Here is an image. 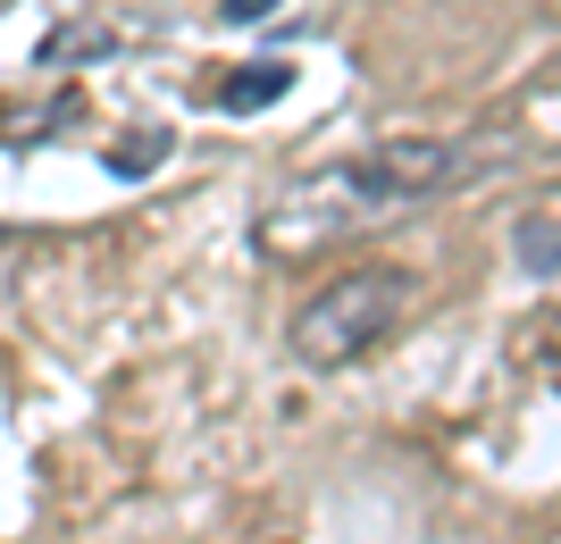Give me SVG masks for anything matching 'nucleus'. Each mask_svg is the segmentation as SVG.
Returning <instances> with one entry per match:
<instances>
[{
	"label": "nucleus",
	"mask_w": 561,
	"mask_h": 544,
	"mask_svg": "<svg viewBox=\"0 0 561 544\" xmlns=\"http://www.w3.org/2000/svg\"><path fill=\"white\" fill-rule=\"evenodd\" d=\"M268 9H277V0H218V18H227V25H260Z\"/></svg>",
	"instance_id": "obj_8"
},
{
	"label": "nucleus",
	"mask_w": 561,
	"mask_h": 544,
	"mask_svg": "<svg viewBox=\"0 0 561 544\" xmlns=\"http://www.w3.org/2000/svg\"><path fill=\"white\" fill-rule=\"evenodd\" d=\"M168 142H176V135H126V151H110V167H117V176H151V167L168 160Z\"/></svg>",
	"instance_id": "obj_7"
},
{
	"label": "nucleus",
	"mask_w": 561,
	"mask_h": 544,
	"mask_svg": "<svg viewBox=\"0 0 561 544\" xmlns=\"http://www.w3.org/2000/svg\"><path fill=\"white\" fill-rule=\"evenodd\" d=\"M285 93H294V68H285V59H252V68H234L227 84H218V109H227V118H252V109H277Z\"/></svg>",
	"instance_id": "obj_4"
},
{
	"label": "nucleus",
	"mask_w": 561,
	"mask_h": 544,
	"mask_svg": "<svg viewBox=\"0 0 561 544\" xmlns=\"http://www.w3.org/2000/svg\"><path fill=\"white\" fill-rule=\"evenodd\" d=\"M117 50V25H101V18H76V25H59L43 50H34V68L43 76H59V68H76V59H110Z\"/></svg>",
	"instance_id": "obj_6"
},
{
	"label": "nucleus",
	"mask_w": 561,
	"mask_h": 544,
	"mask_svg": "<svg viewBox=\"0 0 561 544\" xmlns=\"http://www.w3.org/2000/svg\"><path fill=\"white\" fill-rule=\"evenodd\" d=\"M512 252H519L528 277H561V193H553V201H537V210H519Z\"/></svg>",
	"instance_id": "obj_5"
},
{
	"label": "nucleus",
	"mask_w": 561,
	"mask_h": 544,
	"mask_svg": "<svg viewBox=\"0 0 561 544\" xmlns=\"http://www.w3.org/2000/svg\"><path fill=\"white\" fill-rule=\"evenodd\" d=\"M402 310H411V268H394V261L344 268V277H328L294 310L285 352L302 360V369H352L360 352H377V344L402 327Z\"/></svg>",
	"instance_id": "obj_1"
},
{
	"label": "nucleus",
	"mask_w": 561,
	"mask_h": 544,
	"mask_svg": "<svg viewBox=\"0 0 561 544\" xmlns=\"http://www.w3.org/2000/svg\"><path fill=\"white\" fill-rule=\"evenodd\" d=\"M402 210L394 185L369 167V151L360 160H335V167H310L302 185H285L268 210H260V252H277V261H294V252H319V243L352 235V227H369V218Z\"/></svg>",
	"instance_id": "obj_2"
},
{
	"label": "nucleus",
	"mask_w": 561,
	"mask_h": 544,
	"mask_svg": "<svg viewBox=\"0 0 561 544\" xmlns=\"http://www.w3.org/2000/svg\"><path fill=\"white\" fill-rule=\"evenodd\" d=\"M0 9H9V0H0Z\"/></svg>",
	"instance_id": "obj_9"
},
{
	"label": "nucleus",
	"mask_w": 561,
	"mask_h": 544,
	"mask_svg": "<svg viewBox=\"0 0 561 544\" xmlns=\"http://www.w3.org/2000/svg\"><path fill=\"white\" fill-rule=\"evenodd\" d=\"M369 167L394 185V201H420V193H436V185L461 176L469 151L461 142H436V135H394V142H369Z\"/></svg>",
	"instance_id": "obj_3"
}]
</instances>
